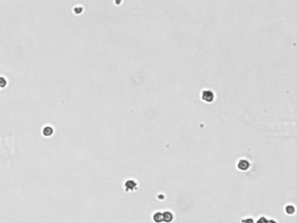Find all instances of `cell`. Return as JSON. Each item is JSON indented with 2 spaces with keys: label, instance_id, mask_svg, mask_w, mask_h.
Instances as JSON below:
<instances>
[{
  "label": "cell",
  "instance_id": "9c48e42d",
  "mask_svg": "<svg viewBox=\"0 0 297 223\" xmlns=\"http://www.w3.org/2000/svg\"><path fill=\"white\" fill-rule=\"evenodd\" d=\"M241 223H254V221L253 218L248 217V218H245V219L241 220Z\"/></svg>",
  "mask_w": 297,
  "mask_h": 223
},
{
  "label": "cell",
  "instance_id": "5b68a950",
  "mask_svg": "<svg viewBox=\"0 0 297 223\" xmlns=\"http://www.w3.org/2000/svg\"><path fill=\"white\" fill-rule=\"evenodd\" d=\"M153 220L155 223L163 222V215L161 212H156L153 215Z\"/></svg>",
  "mask_w": 297,
  "mask_h": 223
},
{
  "label": "cell",
  "instance_id": "6da1fadb",
  "mask_svg": "<svg viewBox=\"0 0 297 223\" xmlns=\"http://www.w3.org/2000/svg\"><path fill=\"white\" fill-rule=\"evenodd\" d=\"M201 99L207 103H211L214 99V94L210 90H204L201 93Z\"/></svg>",
  "mask_w": 297,
  "mask_h": 223
},
{
  "label": "cell",
  "instance_id": "7a4b0ae2",
  "mask_svg": "<svg viewBox=\"0 0 297 223\" xmlns=\"http://www.w3.org/2000/svg\"><path fill=\"white\" fill-rule=\"evenodd\" d=\"M124 187L126 192H133L137 189L138 184L133 180H127L124 183Z\"/></svg>",
  "mask_w": 297,
  "mask_h": 223
},
{
  "label": "cell",
  "instance_id": "8992f818",
  "mask_svg": "<svg viewBox=\"0 0 297 223\" xmlns=\"http://www.w3.org/2000/svg\"><path fill=\"white\" fill-rule=\"evenodd\" d=\"M42 134H43V135L45 136V137H51L53 134V127H51V126H45V128L43 129V131H42Z\"/></svg>",
  "mask_w": 297,
  "mask_h": 223
},
{
  "label": "cell",
  "instance_id": "52a82bcc",
  "mask_svg": "<svg viewBox=\"0 0 297 223\" xmlns=\"http://www.w3.org/2000/svg\"><path fill=\"white\" fill-rule=\"evenodd\" d=\"M294 207L292 206V205H288L287 207H285V212H286V214L289 215H293L294 213Z\"/></svg>",
  "mask_w": 297,
  "mask_h": 223
},
{
  "label": "cell",
  "instance_id": "277c9868",
  "mask_svg": "<svg viewBox=\"0 0 297 223\" xmlns=\"http://www.w3.org/2000/svg\"><path fill=\"white\" fill-rule=\"evenodd\" d=\"M163 215V221L167 223H170L174 220V215L170 211H166L162 213Z\"/></svg>",
  "mask_w": 297,
  "mask_h": 223
},
{
  "label": "cell",
  "instance_id": "3957f363",
  "mask_svg": "<svg viewBox=\"0 0 297 223\" xmlns=\"http://www.w3.org/2000/svg\"><path fill=\"white\" fill-rule=\"evenodd\" d=\"M237 167L238 169L240 171H247L250 167V163L248 160H245V159H241L240 160L238 163H237Z\"/></svg>",
  "mask_w": 297,
  "mask_h": 223
},
{
  "label": "cell",
  "instance_id": "ba28073f",
  "mask_svg": "<svg viewBox=\"0 0 297 223\" xmlns=\"http://www.w3.org/2000/svg\"><path fill=\"white\" fill-rule=\"evenodd\" d=\"M256 223H269V220L267 219L265 216H260L256 221Z\"/></svg>",
  "mask_w": 297,
  "mask_h": 223
},
{
  "label": "cell",
  "instance_id": "30bf717a",
  "mask_svg": "<svg viewBox=\"0 0 297 223\" xmlns=\"http://www.w3.org/2000/svg\"><path fill=\"white\" fill-rule=\"evenodd\" d=\"M6 85V81L4 80V78H0V86L1 87H4Z\"/></svg>",
  "mask_w": 297,
  "mask_h": 223
},
{
  "label": "cell",
  "instance_id": "8fae6325",
  "mask_svg": "<svg viewBox=\"0 0 297 223\" xmlns=\"http://www.w3.org/2000/svg\"><path fill=\"white\" fill-rule=\"evenodd\" d=\"M269 223H277L274 220H269Z\"/></svg>",
  "mask_w": 297,
  "mask_h": 223
}]
</instances>
